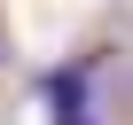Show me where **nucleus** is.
I'll return each instance as SVG.
<instances>
[{
	"label": "nucleus",
	"mask_w": 133,
	"mask_h": 125,
	"mask_svg": "<svg viewBox=\"0 0 133 125\" xmlns=\"http://www.w3.org/2000/svg\"><path fill=\"white\" fill-rule=\"evenodd\" d=\"M39 102L55 109V125H102L94 117V71H78V63L71 71H47L39 78Z\"/></svg>",
	"instance_id": "1"
}]
</instances>
